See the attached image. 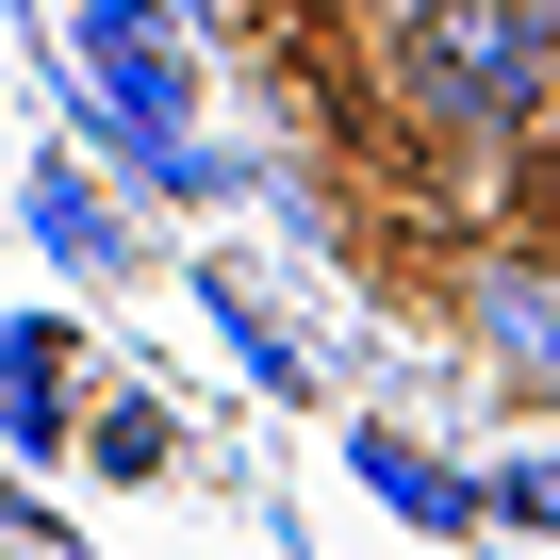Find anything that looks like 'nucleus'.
<instances>
[{
  "mask_svg": "<svg viewBox=\"0 0 560 560\" xmlns=\"http://www.w3.org/2000/svg\"><path fill=\"white\" fill-rule=\"evenodd\" d=\"M380 116L445 165H560V0H429L380 34Z\"/></svg>",
  "mask_w": 560,
  "mask_h": 560,
  "instance_id": "1",
  "label": "nucleus"
},
{
  "mask_svg": "<svg viewBox=\"0 0 560 560\" xmlns=\"http://www.w3.org/2000/svg\"><path fill=\"white\" fill-rule=\"evenodd\" d=\"M445 330H462L527 412H560V231H478V247L445 264Z\"/></svg>",
  "mask_w": 560,
  "mask_h": 560,
  "instance_id": "2",
  "label": "nucleus"
},
{
  "mask_svg": "<svg viewBox=\"0 0 560 560\" xmlns=\"http://www.w3.org/2000/svg\"><path fill=\"white\" fill-rule=\"evenodd\" d=\"M83 18V67H100V100H116V149L132 165H165V182H214L198 149H182V100H198V67H182V34H165V0H67Z\"/></svg>",
  "mask_w": 560,
  "mask_h": 560,
  "instance_id": "3",
  "label": "nucleus"
},
{
  "mask_svg": "<svg viewBox=\"0 0 560 560\" xmlns=\"http://www.w3.org/2000/svg\"><path fill=\"white\" fill-rule=\"evenodd\" d=\"M0 380H18V462H50V445H67V330H50V314H18Z\"/></svg>",
  "mask_w": 560,
  "mask_h": 560,
  "instance_id": "4",
  "label": "nucleus"
},
{
  "mask_svg": "<svg viewBox=\"0 0 560 560\" xmlns=\"http://www.w3.org/2000/svg\"><path fill=\"white\" fill-rule=\"evenodd\" d=\"M363 478H380L396 511H429V527H462V511H478V478H462V462H429L412 429H363Z\"/></svg>",
  "mask_w": 560,
  "mask_h": 560,
  "instance_id": "5",
  "label": "nucleus"
},
{
  "mask_svg": "<svg viewBox=\"0 0 560 560\" xmlns=\"http://www.w3.org/2000/svg\"><path fill=\"white\" fill-rule=\"evenodd\" d=\"M34 231H50V264H100V198H83V165H34Z\"/></svg>",
  "mask_w": 560,
  "mask_h": 560,
  "instance_id": "6",
  "label": "nucleus"
},
{
  "mask_svg": "<svg viewBox=\"0 0 560 560\" xmlns=\"http://www.w3.org/2000/svg\"><path fill=\"white\" fill-rule=\"evenodd\" d=\"M280 18H314V34H363V50H380V34H412V18H429V0H280Z\"/></svg>",
  "mask_w": 560,
  "mask_h": 560,
  "instance_id": "7",
  "label": "nucleus"
},
{
  "mask_svg": "<svg viewBox=\"0 0 560 560\" xmlns=\"http://www.w3.org/2000/svg\"><path fill=\"white\" fill-rule=\"evenodd\" d=\"M100 462H116V478H149V462H182V429H165V412H100Z\"/></svg>",
  "mask_w": 560,
  "mask_h": 560,
  "instance_id": "8",
  "label": "nucleus"
},
{
  "mask_svg": "<svg viewBox=\"0 0 560 560\" xmlns=\"http://www.w3.org/2000/svg\"><path fill=\"white\" fill-rule=\"evenodd\" d=\"M494 511H527V527H544V544H560V478H511V494H494Z\"/></svg>",
  "mask_w": 560,
  "mask_h": 560,
  "instance_id": "9",
  "label": "nucleus"
}]
</instances>
